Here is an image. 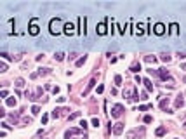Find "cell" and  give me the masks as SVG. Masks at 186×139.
<instances>
[{"label": "cell", "mask_w": 186, "mask_h": 139, "mask_svg": "<svg viewBox=\"0 0 186 139\" xmlns=\"http://www.w3.org/2000/svg\"><path fill=\"white\" fill-rule=\"evenodd\" d=\"M63 30H64V24H63V21H61L59 18H56V19L50 21V24H49V32H50L52 35H59Z\"/></svg>", "instance_id": "6da1fadb"}, {"label": "cell", "mask_w": 186, "mask_h": 139, "mask_svg": "<svg viewBox=\"0 0 186 139\" xmlns=\"http://www.w3.org/2000/svg\"><path fill=\"white\" fill-rule=\"evenodd\" d=\"M38 32H40V30H38V19L33 18V19L30 21V35L35 36V35H38Z\"/></svg>", "instance_id": "7a4b0ae2"}, {"label": "cell", "mask_w": 186, "mask_h": 139, "mask_svg": "<svg viewBox=\"0 0 186 139\" xmlns=\"http://www.w3.org/2000/svg\"><path fill=\"white\" fill-rule=\"evenodd\" d=\"M122 113H124V106L122 104H115L112 108V116H115V118H118Z\"/></svg>", "instance_id": "3957f363"}, {"label": "cell", "mask_w": 186, "mask_h": 139, "mask_svg": "<svg viewBox=\"0 0 186 139\" xmlns=\"http://www.w3.org/2000/svg\"><path fill=\"white\" fill-rule=\"evenodd\" d=\"M63 33L68 35V36H70V35H73V33H75V24H73V23H66V24H64Z\"/></svg>", "instance_id": "277c9868"}, {"label": "cell", "mask_w": 186, "mask_h": 139, "mask_svg": "<svg viewBox=\"0 0 186 139\" xmlns=\"http://www.w3.org/2000/svg\"><path fill=\"white\" fill-rule=\"evenodd\" d=\"M96 33L98 35H106L108 33V30H106V21H104V23H99V24L96 26Z\"/></svg>", "instance_id": "5b68a950"}, {"label": "cell", "mask_w": 186, "mask_h": 139, "mask_svg": "<svg viewBox=\"0 0 186 139\" xmlns=\"http://www.w3.org/2000/svg\"><path fill=\"white\" fill-rule=\"evenodd\" d=\"M153 32H155L156 35H164L165 33V24H164V23H156L155 28H153Z\"/></svg>", "instance_id": "8992f818"}, {"label": "cell", "mask_w": 186, "mask_h": 139, "mask_svg": "<svg viewBox=\"0 0 186 139\" xmlns=\"http://www.w3.org/2000/svg\"><path fill=\"white\" fill-rule=\"evenodd\" d=\"M78 23H80V30L78 32L82 35H85L87 33V30H85V18H78Z\"/></svg>", "instance_id": "52a82bcc"}, {"label": "cell", "mask_w": 186, "mask_h": 139, "mask_svg": "<svg viewBox=\"0 0 186 139\" xmlns=\"http://www.w3.org/2000/svg\"><path fill=\"white\" fill-rule=\"evenodd\" d=\"M169 33H170V35H179V24H178V23H172Z\"/></svg>", "instance_id": "ba28073f"}, {"label": "cell", "mask_w": 186, "mask_h": 139, "mask_svg": "<svg viewBox=\"0 0 186 139\" xmlns=\"http://www.w3.org/2000/svg\"><path fill=\"white\" fill-rule=\"evenodd\" d=\"M156 73H158V76H160L162 80H167V78H169V71H167V70L160 68V70H158V71H156Z\"/></svg>", "instance_id": "9c48e42d"}, {"label": "cell", "mask_w": 186, "mask_h": 139, "mask_svg": "<svg viewBox=\"0 0 186 139\" xmlns=\"http://www.w3.org/2000/svg\"><path fill=\"white\" fill-rule=\"evenodd\" d=\"M94 84H96V80L92 78V80H90V82L87 84V87H85V90H84V96H87V94H89V90H90V89L94 87Z\"/></svg>", "instance_id": "30bf717a"}, {"label": "cell", "mask_w": 186, "mask_h": 139, "mask_svg": "<svg viewBox=\"0 0 186 139\" xmlns=\"http://www.w3.org/2000/svg\"><path fill=\"white\" fill-rule=\"evenodd\" d=\"M122 130H124V124H115L113 132H115V134H122Z\"/></svg>", "instance_id": "8fae6325"}, {"label": "cell", "mask_w": 186, "mask_h": 139, "mask_svg": "<svg viewBox=\"0 0 186 139\" xmlns=\"http://www.w3.org/2000/svg\"><path fill=\"white\" fill-rule=\"evenodd\" d=\"M183 104H184V99H183V96L179 94V96H178V99H176V108H181Z\"/></svg>", "instance_id": "7c38bea8"}, {"label": "cell", "mask_w": 186, "mask_h": 139, "mask_svg": "<svg viewBox=\"0 0 186 139\" xmlns=\"http://www.w3.org/2000/svg\"><path fill=\"white\" fill-rule=\"evenodd\" d=\"M143 84H144V85H146V89H148V90H153V84H151V82H150L148 78H146V80H143Z\"/></svg>", "instance_id": "4fadbf2b"}, {"label": "cell", "mask_w": 186, "mask_h": 139, "mask_svg": "<svg viewBox=\"0 0 186 139\" xmlns=\"http://www.w3.org/2000/svg\"><path fill=\"white\" fill-rule=\"evenodd\" d=\"M144 61H146V63H156V58H155V56H146Z\"/></svg>", "instance_id": "5bb4252c"}, {"label": "cell", "mask_w": 186, "mask_h": 139, "mask_svg": "<svg viewBox=\"0 0 186 139\" xmlns=\"http://www.w3.org/2000/svg\"><path fill=\"white\" fill-rule=\"evenodd\" d=\"M61 111H64V110H59V108H56V110L52 111V116H54V118H58V116L61 115Z\"/></svg>", "instance_id": "9a60e30c"}, {"label": "cell", "mask_w": 186, "mask_h": 139, "mask_svg": "<svg viewBox=\"0 0 186 139\" xmlns=\"http://www.w3.org/2000/svg\"><path fill=\"white\" fill-rule=\"evenodd\" d=\"M136 33H138V35H144V28H143V24H138V30H136Z\"/></svg>", "instance_id": "2e32d148"}, {"label": "cell", "mask_w": 186, "mask_h": 139, "mask_svg": "<svg viewBox=\"0 0 186 139\" xmlns=\"http://www.w3.org/2000/svg\"><path fill=\"white\" fill-rule=\"evenodd\" d=\"M167 104H169V99H162V101H160V108H162V110H165V108H167Z\"/></svg>", "instance_id": "e0dca14e"}, {"label": "cell", "mask_w": 186, "mask_h": 139, "mask_svg": "<svg viewBox=\"0 0 186 139\" xmlns=\"http://www.w3.org/2000/svg\"><path fill=\"white\" fill-rule=\"evenodd\" d=\"M139 70H141V66H139L138 63H134V64L130 66V71H134V73H136V71H139Z\"/></svg>", "instance_id": "ac0fdd59"}, {"label": "cell", "mask_w": 186, "mask_h": 139, "mask_svg": "<svg viewBox=\"0 0 186 139\" xmlns=\"http://www.w3.org/2000/svg\"><path fill=\"white\" fill-rule=\"evenodd\" d=\"M54 58H56L58 61H63V59H64V54H63V52H56V56H54Z\"/></svg>", "instance_id": "d6986e66"}, {"label": "cell", "mask_w": 186, "mask_h": 139, "mask_svg": "<svg viewBox=\"0 0 186 139\" xmlns=\"http://www.w3.org/2000/svg\"><path fill=\"white\" fill-rule=\"evenodd\" d=\"M165 134V127H158L156 129V136H164Z\"/></svg>", "instance_id": "ffe728a7"}, {"label": "cell", "mask_w": 186, "mask_h": 139, "mask_svg": "<svg viewBox=\"0 0 186 139\" xmlns=\"http://www.w3.org/2000/svg\"><path fill=\"white\" fill-rule=\"evenodd\" d=\"M7 104H9V106H16V99H14V98H9V99H7Z\"/></svg>", "instance_id": "44dd1931"}, {"label": "cell", "mask_w": 186, "mask_h": 139, "mask_svg": "<svg viewBox=\"0 0 186 139\" xmlns=\"http://www.w3.org/2000/svg\"><path fill=\"white\" fill-rule=\"evenodd\" d=\"M85 59H87V58H85V56H84V58H80V59H78V61H76V66H82V64H84V63H85Z\"/></svg>", "instance_id": "7402d4cb"}, {"label": "cell", "mask_w": 186, "mask_h": 139, "mask_svg": "<svg viewBox=\"0 0 186 139\" xmlns=\"http://www.w3.org/2000/svg\"><path fill=\"white\" fill-rule=\"evenodd\" d=\"M115 84H116V85H122V76H120V75L115 76Z\"/></svg>", "instance_id": "603a6c76"}, {"label": "cell", "mask_w": 186, "mask_h": 139, "mask_svg": "<svg viewBox=\"0 0 186 139\" xmlns=\"http://www.w3.org/2000/svg\"><path fill=\"white\" fill-rule=\"evenodd\" d=\"M16 85H18V87H23V85H24V80H23V78H18V80H16Z\"/></svg>", "instance_id": "cb8c5ba5"}, {"label": "cell", "mask_w": 186, "mask_h": 139, "mask_svg": "<svg viewBox=\"0 0 186 139\" xmlns=\"http://www.w3.org/2000/svg\"><path fill=\"white\" fill-rule=\"evenodd\" d=\"M32 113H33V115H38V113H40V108H38V106H33V108H32Z\"/></svg>", "instance_id": "d4e9b609"}, {"label": "cell", "mask_w": 186, "mask_h": 139, "mask_svg": "<svg viewBox=\"0 0 186 139\" xmlns=\"http://www.w3.org/2000/svg\"><path fill=\"white\" fill-rule=\"evenodd\" d=\"M162 61H167V63H169V61H170V56H169V54H162Z\"/></svg>", "instance_id": "484cf974"}, {"label": "cell", "mask_w": 186, "mask_h": 139, "mask_svg": "<svg viewBox=\"0 0 186 139\" xmlns=\"http://www.w3.org/2000/svg\"><path fill=\"white\" fill-rule=\"evenodd\" d=\"M178 56H179V58H181V59H184V58H186V50H183V52H181V50H179V52H178Z\"/></svg>", "instance_id": "4316f807"}, {"label": "cell", "mask_w": 186, "mask_h": 139, "mask_svg": "<svg viewBox=\"0 0 186 139\" xmlns=\"http://www.w3.org/2000/svg\"><path fill=\"white\" fill-rule=\"evenodd\" d=\"M151 120H153V118H151L150 115H146V116H144V124H151Z\"/></svg>", "instance_id": "83f0119b"}, {"label": "cell", "mask_w": 186, "mask_h": 139, "mask_svg": "<svg viewBox=\"0 0 186 139\" xmlns=\"http://www.w3.org/2000/svg\"><path fill=\"white\" fill-rule=\"evenodd\" d=\"M92 125H94V127H99V120H98V118H92Z\"/></svg>", "instance_id": "f1b7e54d"}, {"label": "cell", "mask_w": 186, "mask_h": 139, "mask_svg": "<svg viewBox=\"0 0 186 139\" xmlns=\"http://www.w3.org/2000/svg\"><path fill=\"white\" fill-rule=\"evenodd\" d=\"M80 127L85 130V129H87V122H85V120H82V122H80Z\"/></svg>", "instance_id": "f546056e"}, {"label": "cell", "mask_w": 186, "mask_h": 139, "mask_svg": "<svg viewBox=\"0 0 186 139\" xmlns=\"http://www.w3.org/2000/svg\"><path fill=\"white\" fill-rule=\"evenodd\" d=\"M0 71H7V64H5V63L0 64Z\"/></svg>", "instance_id": "4dcf8cb0"}, {"label": "cell", "mask_w": 186, "mask_h": 139, "mask_svg": "<svg viewBox=\"0 0 186 139\" xmlns=\"http://www.w3.org/2000/svg\"><path fill=\"white\" fill-rule=\"evenodd\" d=\"M47 120H49V115H44L42 116V124H47Z\"/></svg>", "instance_id": "1f68e13d"}, {"label": "cell", "mask_w": 186, "mask_h": 139, "mask_svg": "<svg viewBox=\"0 0 186 139\" xmlns=\"http://www.w3.org/2000/svg\"><path fill=\"white\" fill-rule=\"evenodd\" d=\"M103 90H104V87H103V85H99V87H98V94H101Z\"/></svg>", "instance_id": "d6a6232c"}, {"label": "cell", "mask_w": 186, "mask_h": 139, "mask_svg": "<svg viewBox=\"0 0 186 139\" xmlns=\"http://www.w3.org/2000/svg\"><path fill=\"white\" fill-rule=\"evenodd\" d=\"M76 56H78V54H76V52H72V54H70V59H75V58H76Z\"/></svg>", "instance_id": "836d02e7"}, {"label": "cell", "mask_w": 186, "mask_h": 139, "mask_svg": "<svg viewBox=\"0 0 186 139\" xmlns=\"http://www.w3.org/2000/svg\"><path fill=\"white\" fill-rule=\"evenodd\" d=\"M183 127H184V129H186V122H184V125H183Z\"/></svg>", "instance_id": "e575fe53"}]
</instances>
